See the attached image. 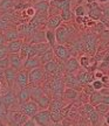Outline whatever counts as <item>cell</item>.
I'll return each instance as SVG.
<instances>
[{
	"label": "cell",
	"mask_w": 109,
	"mask_h": 126,
	"mask_svg": "<svg viewBox=\"0 0 109 126\" xmlns=\"http://www.w3.org/2000/svg\"><path fill=\"white\" fill-rule=\"evenodd\" d=\"M75 33V29L69 26V25H61L56 31H55V35H56V42L59 45H67L69 41L72 40L73 34Z\"/></svg>",
	"instance_id": "obj_1"
},
{
	"label": "cell",
	"mask_w": 109,
	"mask_h": 126,
	"mask_svg": "<svg viewBox=\"0 0 109 126\" xmlns=\"http://www.w3.org/2000/svg\"><path fill=\"white\" fill-rule=\"evenodd\" d=\"M49 90L50 94L54 98H62L66 89L65 85V81H64V76H55L53 77V79L49 82Z\"/></svg>",
	"instance_id": "obj_2"
},
{
	"label": "cell",
	"mask_w": 109,
	"mask_h": 126,
	"mask_svg": "<svg viewBox=\"0 0 109 126\" xmlns=\"http://www.w3.org/2000/svg\"><path fill=\"white\" fill-rule=\"evenodd\" d=\"M0 102H1V104L4 105V108L6 109L7 111H11L14 106L17 109L19 108V102H18V98H17V92H14V91L11 90V89H8V91H7L6 94H1Z\"/></svg>",
	"instance_id": "obj_3"
},
{
	"label": "cell",
	"mask_w": 109,
	"mask_h": 126,
	"mask_svg": "<svg viewBox=\"0 0 109 126\" xmlns=\"http://www.w3.org/2000/svg\"><path fill=\"white\" fill-rule=\"evenodd\" d=\"M83 46L87 54L95 55L96 48H97V37L95 36L94 33H88L86 35H83Z\"/></svg>",
	"instance_id": "obj_4"
},
{
	"label": "cell",
	"mask_w": 109,
	"mask_h": 126,
	"mask_svg": "<svg viewBox=\"0 0 109 126\" xmlns=\"http://www.w3.org/2000/svg\"><path fill=\"white\" fill-rule=\"evenodd\" d=\"M18 110L20 112H22L25 116H27L28 118H33L36 113L40 111V109L38 106V104L34 102V100H28L26 103L20 104L19 105Z\"/></svg>",
	"instance_id": "obj_5"
},
{
	"label": "cell",
	"mask_w": 109,
	"mask_h": 126,
	"mask_svg": "<svg viewBox=\"0 0 109 126\" xmlns=\"http://www.w3.org/2000/svg\"><path fill=\"white\" fill-rule=\"evenodd\" d=\"M33 119L35 120L36 125L39 126H52L54 123L52 120V116H50L49 110H40L33 117Z\"/></svg>",
	"instance_id": "obj_6"
},
{
	"label": "cell",
	"mask_w": 109,
	"mask_h": 126,
	"mask_svg": "<svg viewBox=\"0 0 109 126\" xmlns=\"http://www.w3.org/2000/svg\"><path fill=\"white\" fill-rule=\"evenodd\" d=\"M28 78H29V85L35 86L38 84H40L41 82L45 79V71L44 68H36L33 69L31 71H28Z\"/></svg>",
	"instance_id": "obj_7"
},
{
	"label": "cell",
	"mask_w": 109,
	"mask_h": 126,
	"mask_svg": "<svg viewBox=\"0 0 109 126\" xmlns=\"http://www.w3.org/2000/svg\"><path fill=\"white\" fill-rule=\"evenodd\" d=\"M42 68H44V71H45V74H48V75H50V76H64V71H61V69H60V64L55 60H53V61H50V62H47L45 63L44 65H42Z\"/></svg>",
	"instance_id": "obj_8"
},
{
	"label": "cell",
	"mask_w": 109,
	"mask_h": 126,
	"mask_svg": "<svg viewBox=\"0 0 109 126\" xmlns=\"http://www.w3.org/2000/svg\"><path fill=\"white\" fill-rule=\"evenodd\" d=\"M53 50H54L55 56H56L60 61H62V62L67 61V60L72 56L70 48H69L67 45H59V43H58V45L53 48Z\"/></svg>",
	"instance_id": "obj_9"
},
{
	"label": "cell",
	"mask_w": 109,
	"mask_h": 126,
	"mask_svg": "<svg viewBox=\"0 0 109 126\" xmlns=\"http://www.w3.org/2000/svg\"><path fill=\"white\" fill-rule=\"evenodd\" d=\"M75 76H76L77 81H79V83H80L81 86L89 85V84H91V82L95 79V78H94V72L88 71L86 69L79 70V71L75 74Z\"/></svg>",
	"instance_id": "obj_10"
},
{
	"label": "cell",
	"mask_w": 109,
	"mask_h": 126,
	"mask_svg": "<svg viewBox=\"0 0 109 126\" xmlns=\"http://www.w3.org/2000/svg\"><path fill=\"white\" fill-rule=\"evenodd\" d=\"M64 67H65V72H69V74H76L81 69L79 59H76L75 56H70L67 61H65Z\"/></svg>",
	"instance_id": "obj_11"
},
{
	"label": "cell",
	"mask_w": 109,
	"mask_h": 126,
	"mask_svg": "<svg viewBox=\"0 0 109 126\" xmlns=\"http://www.w3.org/2000/svg\"><path fill=\"white\" fill-rule=\"evenodd\" d=\"M6 117L8 120H12V122L18 123L19 125L22 126L25 124V122L28 119L27 116H25L22 112H20L19 110H11V111H7V114Z\"/></svg>",
	"instance_id": "obj_12"
},
{
	"label": "cell",
	"mask_w": 109,
	"mask_h": 126,
	"mask_svg": "<svg viewBox=\"0 0 109 126\" xmlns=\"http://www.w3.org/2000/svg\"><path fill=\"white\" fill-rule=\"evenodd\" d=\"M5 74V82L7 84V88L13 90V88L15 86V79H17V75H18V71L13 69V68H7L6 70H4Z\"/></svg>",
	"instance_id": "obj_13"
},
{
	"label": "cell",
	"mask_w": 109,
	"mask_h": 126,
	"mask_svg": "<svg viewBox=\"0 0 109 126\" xmlns=\"http://www.w3.org/2000/svg\"><path fill=\"white\" fill-rule=\"evenodd\" d=\"M8 61H9V67L15 69L17 71L22 70L23 67V59L20 56V54H8Z\"/></svg>",
	"instance_id": "obj_14"
},
{
	"label": "cell",
	"mask_w": 109,
	"mask_h": 126,
	"mask_svg": "<svg viewBox=\"0 0 109 126\" xmlns=\"http://www.w3.org/2000/svg\"><path fill=\"white\" fill-rule=\"evenodd\" d=\"M15 85L18 86L19 89L26 88V86L29 85V78H28L27 70H20V71H18L17 79H15Z\"/></svg>",
	"instance_id": "obj_15"
},
{
	"label": "cell",
	"mask_w": 109,
	"mask_h": 126,
	"mask_svg": "<svg viewBox=\"0 0 109 126\" xmlns=\"http://www.w3.org/2000/svg\"><path fill=\"white\" fill-rule=\"evenodd\" d=\"M64 81L66 88H73V89H79L80 88V83L77 81L75 74H69V72H65L64 74Z\"/></svg>",
	"instance_id": "obj_16"
},
{
	"label": "cell",
	"mask_w": 109,
	"mask_h": 126,
	"mask_svg": "<svg viewBox=\"0 0 109 126\" xmlns=\"http://www.w3.org/2000/svg\"><path fill=\"white\" fill-rule=\"evenodd\" d=\"M62 19L60 15H50L47 19V22H46V28L50 29V31H56L58 28L62 25Z\"/></svg>",
	"instance_id": "obj_17"
},
{
	"label": "cell",
	"mask_w": 109,
	"mask_h": 126,
	"mask_svg": "<svg viewBox=\"0 0 109 126\" xmlns=\"http://www.w3.org/2000/svg\"><path fill=\"white\" fill-rule=\"evenodd\" d=\"M50 7V2L47 0H36L33 4V8L35 9L36 13L41 14H48Z\"/></svg>",
	"instance_id": "obj_18"
},
{
	"label": "cell",
	"mask_w": 109,
	"mask_h": 126,
	"mask_svg": "<svg viewBox=\"0 0 109 126\" xmlns=\"http://www.w3.org/2000/svg\"><path fill=\"white\" fill-rule=\"evenodd\" d=\"M42 64H41L40 57H27L23 62V67L22 70H27V71H31L33 69H36V68H40Z\"/></svg>",
	"instance_id": "obj_19"
},
{
	"label": "cell",
	"mask_w": 109,
	"mask_h": 126,
	"mask_svg": "<svg viewBox=\"0 0 109 126\" xmlns=\"http://www.w3.org/2000/svg\"><path fill=\"white\" fill-rule=\"evenodd\" d=\"M17 98H18L19 105L20 104H23L31 100V86L28 85L26 88H21L17 91Z\"/></svg>",
	"instance_id": "obj_20"
},
{
	"label": "cell",
	"mask_w": 109,
	"mask_h": 126,
	"mask_svg": "<svg viewBox=\"0 0 109 126\" xmlns=\"http://www.w3.org/2000/svg\"><path fill=\"white\" fill-rule=\"evenodd\" d=\"M2 34H4L5 39H6L7 42H12V41H15V40H21V34H20V32L17 28H8Z\"/></svg>",
	"instance_id": "obj_21"
},
{
	"label": "cell",
	"mask_w": 109,
	"mask_h": 126,
	"mask_svg": "<svg viewBox=\"0 0 109 126\" xmlns=\"http://www.w3.org/2000/svg\"><path fill=\"white\" fill-rule=\"evenodd\" d=\"M80 96V92L76 89H73V88H66L64 92V99L67 100L68 103H72V102H75Z\"/></svg>",
	"instance_id": "obj_22"
},
{
	"label": "cell",
	"mask_w": 109,
	"mask_h": 126,
	"mask_svg": "<svg viewBox=\"0 0 109 126\" xmlns=\"http://www.w3.org/2000/svg\"><path fill=\"white\" fill-rule=\"evenodd\" d=\"M88 16L91 20H99L100 18H102V9L97 6L96 2L89 5V12H88Z\"/></svg>",
	"instance_id": "obj_23"
},
{
	"label": "cell",
	"mask_w": 109,
	"mask_h": 126,
	"mask_svg": "<svg viewBox=\"0 0 109 126\" xmlns=\"http://www.w3.org/2000/svg\"><path fill=\"white\" fill-rule=\"evenodd\" d=\"M34 102L38 104V106H39L40 110H48V109H49V105H50L52 99H50V97L47 94H44L42 96H40L38 99H35Z\"/></svg>",
	"instance_id": "obj_24"
},
{
	"label": "cell",
	"mask_w": 109,
	"mask_h": 126,
	"mask_svg": "<svg viewBox=\"0 0 109 126\" xmlns=\"http://www.w3.org/2000/svg\"><path fill=\"white\" fill-rule=\"evenodd\" d=\"M23 41L21 40H15L12 41V42H7V49H8V54H19L20 50H21V47H22Z\"/></svg>",
	"instance_id": "obj_25"
},
{
	"label": "cell",
	"mask_w": 109,
	"mask_h": 126,
	"mask_svg": "<svg viewBox=\"0 0 109 126\" xmlns=\"http://www.w3.org/2000/svg\"><path fill=\"white\" fill-rule=\"evenodd\" d=\"M33 47H34V49L36 51V55H38V57H41L42 55L45 54L47 50L50 48V46L47 43V42H40V43H32Z\"/></svg>",
	"instance_id": "obj_26"
},
{
	"label": "cell",
	"mask_w": 109,
	"mask_h": 126,
	"mask_svg": "<svg viewBox=\"0 0 109 126\" xmlns=\"http://www.w3.org/2000/svg\"><path fill=\"white\" fill-rule=\"evenodd\" d=\"M45 34H46V42H47L52 48H54L55 46L58 45V42H56V35H55V31L46 29Z\"/></svg>",
	"instance_id": "obj_27"
},
{
	"label": "cell",
	"mask_w": 109,
	"mask_h": 126,
	"mask_svg": "<svg viewBox=\"0 0 109 126\" xmlns=\"http://www.w3.org/2000/svg\"><path fill=\"white\" fill-rule=\"evenodd\" d=\"M102 97H103V94H101L100 91H94L93 94H89V103L96 106V105L102 103Z\"/></svg>",
	"instance_id": "obj_28"
},
{
	"label": "cell",
	"mask_w": 109,
	"mask_h": 126,
	"mask_svg": "<svg viewBox=\"0 0 109 126\" xmlns=\"http://www.w3.org/2000/svg\"><path fill=\"white\" fill-rule=\"evenodd\" d=\"M54 56H55V54H54V50H53V48L50 47L49 49L46 51L45 54L42 55L40 57V61H41V64L44 65L45 63H47V62H50V61H53L54 60Z\"/></svg>",
	"instance_id": "obj_29"
},
{
	"label": "cell",
	"mask_w": 109,
	"mask_h": 126,
	"mask_svg": "<svg viewBox=\"0 0 109 126\" xmlns=\"http://www.w3.org/2000/svg\"><path fill=\"white\" fill-rule=\"evenodd\" d=\"M87 116H88V119L90 120L91 125L97 126V124H99V122H100V114L97 113V111H96L95 109H94L93 111H90V112L87 113Z\"/></svg>",
	"instance_id": "obj_30"
},
{
	"label": "cell",
	"mask_w": 109,
	"mask_h": 126,
	"mask_svg": "<svg viewBox=\"0 0 109 126\" xmlns=\"http://www.w3.org/2000/svg\"><path fill=\"white\" fill-rule=\"evenodd\" d=\"M79 62H80V65H81L83 69H86V70H88L89 68H90V57L88 56V54H83L81 55L80 57H79Z\"/></svg>",
	"instance_id": "obj_31"
},
{
	"label": "cell",
	"mask_w": 109,
	"mask_h": 126,
	"mask_svg": "<svg viewBox=\"0 0 109 126\" xmlns=\"http://www.w3.org/2000/svg\"><path fill=\"white\" fill-rule=\"evenodd\" d=\"M29 49H31V43L29 42H23L22 47H21V50H20V56L23 59V61L28 57V54H29Z\"/></svg>",
	"instance_id": "obj_32"
},
{
	"label": "cell",
	"mask_w": 109,
	"mask_h": 126,
	"mask_svg": "<svg viewBox=\"0 0 109 126\" xmlns=\"http://www.w3.org/2000/svg\"><path fill=\"white\" fill-rule=\"evenodd\" d=\"M13 6H14L13 0H1V2H0V11L6 12V11L12 8Z\"/></svg>",
	"instance_id": "obj_33"
},
{
	"label": "cell",
	"mask_w": 109,
	"mask_h": 126,
	"mask_svg": "<svg viewBox=\"0 0 109 126\" xmlns=\"http://www.w3.org/2000/svg\"><path fill=\"white\" fill-rule=\"evenodd\" d=\"M72 9H64L61 13H60V16H61V19H62V21L64 22H68V21H70L72 20Z\"/></svg>",
	"instance_id": "obj_34"
},
{
	"label": "cell",
	"mask_w": 109,
	"mask_h": 126,
	"mask_svg": "<svg viewBox=\"0 0 109 126\" xmlns=\"http://www.w3.org/2000/svg\"><path fill=\"white\" fill-rule=\"evenodd\" d=\"M74 14H75L76 16H87L88 12H87L86 6H83V5H79L76 8H75V11H74Z\"/></svg>",
	"instance_id": "obj_35"
},
{
	"label": "cell",
	"mask_w": 109,
	"mask_h": 126,
	"mask_svg": "<svg viewBox=\"0 0 109 126\" xmlns=\"http://www.w3.org/2000/svg\"><path fill=\"white\" fill-rule=\"evenodd\" d=\"M95 110L97 111V113H99V114H106V113L109 111V105H108V104L101 103V104H99V105H96Z\"/></svg>",
	"instance_id": "obj_36"
},
{
	"label": "cell",
	"mask_w": 109,
	"mask_h": 126,
	"mask_svg": "<svg viewBox=\"0 0 109 126\" xmlns=\"http://www.w3.org/2000/svg\"><path fill=\"white\" fill-rule=\"evenodd\" d=\"M91 86H93V89H94L95 91H100L101 89L105 88L106 84L101 81V79H94V81L91 82Z\"/></svg>",
	"instance_id": "obj_37"
},
{
	"label": "cell",
	"mask_w": 109,
	"mask_h": 126,
	"mask_svg": "<svg viewBox=\"0 0 109 126\" xmlns=\"http://www.w3.org/2000/svg\"><path fill=\"white\" fill-rule=\"evenodd\" d=\"M7 68H9L8 56H7V57H5V59L0 60V69H1V70H6Z\"/></svg>",
	"instance_id": "obj_38"
},
{
	"label": "cell",
	"mask_w": 109,
	"mask_h": 126,
	"mask_svg": "<svg viewBox=\"0 0 109 126\" xmlns=\"http://www.w3.org/2000/svg\"><path fill=\"white\" fill-rule=\"evenodd\" d=\"M8 56V49H7V46H0V60L5 59Z\"/></svg>",
	"instance_id": "obj_39"
},
{
	"label": "cell",
	"mask_w": 109,
	"mask_h": 126,
	"mask_svg": "<svg viewBox=\"0 0 109 126\" xmlns=\"http://www.w3.org/2000/svg\"><path fill=\"white\" fill-rule=\"evenodd\" d=\"M23 14H26L27 16H29V18H33L34 15L36 14L35 9L33 8V6H31V7H27V8H25V11H23Z\"/></svg>",
	"instance_id": "obj_40"
},
{
	"label": "cell",
	"mask_w": 109,
	"mask_h": 126,
	"mask_svg": "<svg viewBox=\"0 0 109 126\" xmlns=\"http://www.w3.org/2000/svg\"><path fill=\"white\" fill-rule=\"evenodd\" d=\"M95 109V106L94 105H91L90 103H86L85 105H83V111L86 113H88V112H90V111H93Z\"/></svg>",
	"instance_id": "obj_41"
},
{
	"label": "cell",
	"mask_w": 109,
	"mask_h": 126,
	"mask_svg": "<svg viewBox=\"0 0 109 126\" xmlns=\"http://www.w3.org/2000/svg\"><path fill=\"white\" fill-rule=\"evenodd\" d=\"M103 76H105V75H103L102 70H95V71H94V78H95V79H102Z\"/></svg>",
	"instance_id": "obj_42"
},
{
	"label": "cell",
	"mask_w": 109,
	"mask_h": 126,
	"mask_svg": "<svg viewBox=\"0 0 109 126\" xmlns=\"http://www.w3.org/2000/svg\"><path fill=\"white\" fill-rule=\"evenodd\" d=\"M22 126H36V123H35V120H34L33 118H28Z\"/></svg>",
	"instance_id": "obj_43"
},
{
	"label": "cell",
	"mask_w": 109,
	"mask_h": 126,
	"mask_svg": "<svg viewBox=\"0 0 109 126\" xmlns=\"http://www.w3.org/2000/svg\"><path fill=\"white\" fill-rule=\"evenodd\" d=\"M102 16H105L106 19H109V6L102 8Z\"/></svg>",
	"instance_id": "obj_44"
},
{
	"label": "cell",
	"mask_w": 109,
	"mask_h": 126,
	"mask_svg": "<svg viewBox=\"0 0 109 126\" xmlns=\"http://www.w3.org/2000/svg\"><path fill=\"white\" fill-rule=\"evenodd\" d=\"M7 45V41H6V39H5V36L2 33H0V46H5Z\"/></svg>",
	"instance_id": "obj_45"
},
{
	"label": "cell",
	"mask_w": 109,
	"mask_h": 126,
	"mask_svg": "<svg viewBox=\"0 0 109 126\" xmlns=\"http://www.w3.org/2000/svg\"><path fill=\"white\" fill-rule=\"evenodd\" d=\"M100 92L103 94V96H109V88L105 86L103 89H101V90H100Z\"/></svg>",
	"instance_id": "obj_46"
},
{
	"label": "cell",
	"mask_w": 109,
	"mask_h": 126,
	"mask_svg": "<svg viewBox=\"0 0 109 126\" xmlns=\"http://www.w3.org/2000/svg\"><path fill=\"white\" fill-rule=\"evenodd\" d=\"M7 125L8 126H21V125H19L18 123L12 122V120H8V119H7Z\"/></svg>",
	"instance_id": "obj_47"
},
{
	"label": "cell",
	"mask_w": 109,
	"mask_h": 126,
	"mask_svg": "<svg viewBox=\"0 0 109 126\" xmlns=\"http://www.w3.org/2000/svg\"><path fill=\"white\" fill-rule=\"evenodd\" d=\"M102 103L108 104L109 105V96H103V97H102Z\"/></svg>",
	"instance_id": "obj_48"
},
{
	"label": "cell",
	"mask_w": 109,
	"mask_h": 126,
	"mask_svg": "<svg viewBox=\"0 0 109 126\" xmlns=\"http://www.w3.org/2000/svg\"><path fill=\"white\" fill-rule=\"evenodd\" d=\"M5 81V74H4V70L0 69V82H4Z\"/></svg>",
	"instance_id": "obj_49"
},
{
	"label": "cell",
	"mask_w": 109,
	"mask_h": 126,
	"mask_svg": "<svg viewBox=\"0 0 109 126\" xmlns=\"http://www.w3.org/2000/svg\"><path fill=\"white\" fill-rule=\"evenodd\" d=\"M105 122H106V124H107V125H109V111L105 114Z\"/></svg>",
	"instance_id": "obj_50"
},
{
	"label": "cell",
	"mask_w": 109,
	"mask_h": 126,
	"mask_svg": "<svg viewBox=\"0 0 109 126\" xmlns=\"http://www.w3.org/2000/svg\"><path fill=\"white\" fill-rule=\"evenodd\" d=\"M52 126H66V125H65L64 123H54Z\"/></svg>",
	"instance_id": "obj_51"
},
{
	"label": "cell",
	"mask_w": 109,
	"mask_h": 126,
	"mask_svg": "<svg viewBox=\"0 0 109 126\" xmlns=\"http://www.w3.org/2000/svg\"><path fill=\"white\" fill-rule=\"evenodd\" d=\"M101 4H107V2H109V0H99Z\"/></svg>",
	"instance_id": "obj_52"
},
{
	"label": "cell",
	"mask_w": 109,
	"mask_h": 126,
	"mask_svg": "<svg viewBox=\"0 0 109 126\" xmlns=\"http://www.w3.org/2000/svg\"><path fill=\"white\" fill-rule=\"evenodd\" d=\"M87 2H88V5H90L93 2H95V0H87Z\"/></svg>",
	"instance_id": "obj_53"
},
{
	"label": "cell",
	"mask_w": 109,
	"mask_h": 126,
	"mask_svg": "<svg viewBox=\"0 0 109 126\" xmlns=\"http://www.w3.org/2000/svg\"><path fill=\"white\" fill-rule=\"evenodd\" d=\"M0 126H8V125H4V124H1V125H0Z\"/></svg>",
	"instance_id": "obj_54"
},
{
	"label": "cell",
	"mask_w": 109,
	"mask_h": 126,
	"mask_svg": "<svg viewBox=\"0 0 109 126\" xmlns=\"http://www.w3.org/2000/svg\"><path fill=\"white\" fill-rule=\"evenodd\" d=\"M1 94H1V90H0V97H1Z\"/></svg>",
	"instance_id": "obj_55"
},
{
	"label": "cell",
	"mask_w": 109,
	"mask_h": 126,
	"mask_svg": "<svg viewBox=\"0 0 109 126\" xmlns=\"http://www.w3.org/2000/svg\"><path fill=\"white\" fill-rule=\"evenodd\" d=\"M0 2H1V0H0Z\"/></svg>",
	"instance_id": "obj_56"
},
{
	"label": "cell",
	"mask_w": 109,
	"mask_h": 126,
	"mask_svg": "<svg viewBox=\"0 0 109 126\" xmlns=\"http://www.w3.org/2000/svg\"><path fill=\"white\" fill-rule=\"evenodd\" d=\"M36 126H39V125H36Z\"/></svg>",
	"instance_id": "obj_57"
}]
</instances>
